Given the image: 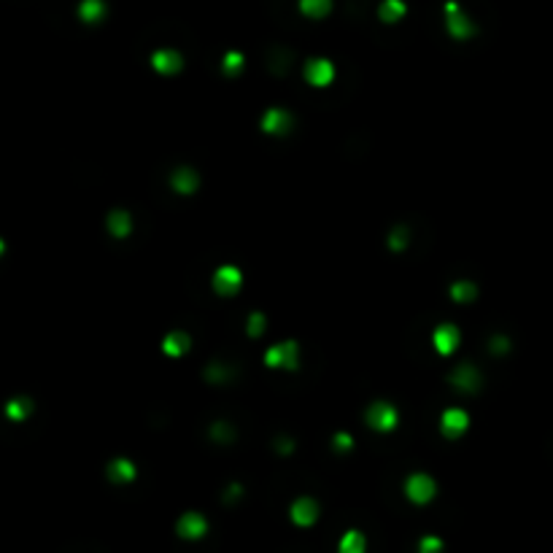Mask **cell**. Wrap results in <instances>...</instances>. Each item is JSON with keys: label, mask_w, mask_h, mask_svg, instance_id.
Returning a JSON list of instances; mask_svg holds the SVG:
<instances>
[{"label": "cell", "mask_w": 553, "mask_h": 553, "mask_svg": "<svg viewBox=\"0 0 553 553\" xmlns=\"http://www.w3.org/2000/svg\"><path fill=\"white\" fill-rule=\"evenodd\" d=\"M265 365L273 370H297L300 367V345L295 340H283L265 351Z\"/></svg>", "instance_id": "obj_1"}, {"label": "cell", "mask_w": 553, "mask_h": 553, "mask_svg": "<svg viewBox=\"0 0 553 553\" xmlns=\"http://www.w3.org/2000/svg\"><path fill=\"white\" fill-rule=\"evenodd\" d=\"M365 421H367L370 430H375V432H381L383 435V432L397 430V424H400V413H397V407H394L392 402H383V400H378V402H372V405L367 407Z\"/></svg>", "instance_id": "obj_2"}, {"label": "cell", "mask_w": 553, "mask_h": 553, "mask_svg": "<svg viewBox=\"0 0 553 553\" xmlns=\"http://www.w3.org/2000/svg\"><path fill=\"white\" fill-rule=\"evenodd\" d=\"M445 27H448V36L456 38V41H467V38L475 36L472 19L459 9L456 0H448V3H445Z\"/></svg>", "instance_id": "obj_3"}, {"label": "cell", "mask_w": 553, "mask_h": 553, "mask_svg": "<svg viewBox=\"0 0 553 553\" xmlns=\"http://www.w3.org/2000/svg\"><path fill=\"white\" fill-rule=\"evenodd\" d=\"M435 494H437V483H435V478L427 475V472H413V475H407L405 478V497L413 504L432 502Z\"/></svg>", "instance_id": "obj_4"}, {"label": "cell", "mask_w": 553, "mask_h": 553, "mask_svg": "<svg viewBox=\"0 0 553 553\" xmlns=\"http://www.w3.org/2000/svg\"><path fill=\"white\" fill-rule=\"evenodd\" d=\"M459 343H462V332H459V327L451 324V321H442V324H437L435 332H432V345H435V351H437L440 357L454 354L456 348H459Z\"/></svg>", "instance_id": "obj_5"}, {"label": "cell", "mask_w": 553, "mask_h": 553, "mask_svg": "<svg viewBox=\"0 0 553 553\" xmlns=\"http://www.w3.org/2000/svg\"><path fill=\"white\" fill-rule=\"evenodd\" d=\"M240 286H243V273L238 270L235 265H221L219 270L213 273V289H216L221 297L238 295Z\"/></svg>", "instance_id": "obj_6"}, {"label": "cell", "mask_w": 553, "mask_h": 553, "mask_svg": "<svg viewBox=\"0 0 553 553\" xmlns=\"http://www.w3.org/2000/svg\"><path fill=\"white\" fill-rule=\"evenodd\" d=\"M292 124H295V119H292V113L286 108H268L262 113L259 127H262V133H268V136H286V133L292 130Z\"/></svg>", "instance_id": "obj_7"}, {"label": "cell", "mask_w": 553, "mask_h": 553, "mask_svg": "<svg viewBox=\"0 0 553 553\" xmlns=\"http://www.w3.org/2000/svg\"><path fill=\"white\" fill-rule=\"evenodd\" d=\"M305 81L310 86H330L332 78H335V65H332L327 57H313V60L305 62Z\"/></svg>", "instance_id": "obj_8"}, {"label": "cell", "mask_w": 553, "mask_h": 553, "mask_svg": "<svg viewBox=\"0 0 553 553\" xmlns=\"http://www.w3.org/2000/svg\"><path fill=\"white\" fill-rule=\"evenodd\" d=\"M440 430L445 437H462L470 430V413L462 407H445L440 416Z\"/></svg>", "instance_id": "obj_9"}, {"label": "cell", "mask_w": 553, "mask_h": 553, "mask_svg": "<svg viewBox=\"0 0 553 553\" xmlns=\"http://www.w3.org/2000/svg\"><path fill=\"white\" fill-rule=\"evenodd\" d=\"M289 516L297 527H313L319 521V502L313 497H297L289 507Z\"/></svg>", "instance_id": "obj_10"}, {"label": "cell", "mask_w": 553, "mask_h": 553, "mask_svg": "<svg viewBox=\"0 0 553 553\" xmlns=\"http://www.w3.org/2000/svg\"><path fill=\"white\" fill-rule=\"evenodd\" d=\"M176 532H178L181 540H200L208 532V521H206L203 513H184L176 524Z\"/></svg>", "instance_id": "obj_11"}, {"label": "cell", "mask_w": 553, "mask_h": 553, "mask_svg": "<svg viewBox=\"0 0 553 553\" xmlns=\"http://www.w3.org/2000/svg\"><path fill=\"white\" fill-rule=\"evenodd\" d=\"M451 383H454L456 392L462 394H475L483 383V375L472 365H459V367L451 372Z\"/></svg>", "instance_id": "obj_12"}, {"label": "cell", "mask_w": 553, "mask_h": 553, "mask_svg": "<svg viewBox=\"0 0 553 553\" xmlns=\"http://www.w3.org/2000/svg\"><path fill=\"white\" fill-rule=\"evenodd\" d=\"M151 68L162 76H173L184 68V57L176 49H157L151 54Z\"/></svg>", "instance_id": "obj_13"}, {"label": "cell", "mask_w": 553, "mask_h": 553, "mask_svg": "<svg viewBox=\"0 0 553 553\" xmlns=\"http://www.w3.org/2000/svg\"><path fill=\"white\" fill-rule=\"evenodd\" d=\"M171 186L178 195H195L197 186H200V176L192 168H178L171 176Z\"/></svg>", "instance_id": "obj_14"}, {"label": "cell", "mask_w": 553, "mask_h": 553, "mask_svg": "<svg viewBox=\"0 0 553 553\" xmlns=\"http://www.w3.org/2000/svg\"><path fill=\"white\" fill-rule=\"evenodd\" d=\"M189 348H192V338H189L186 332H181V330H176V332H171V335H165V340H162V351H165L168 357H173V359H178V357H184V354H189Z\"/></svg>", "instance_id": "obj_15"}, {"label": "cell", "mask_w": 553, "mask_h": 553, "mask_svg": "<svg viewBox=\"0 0 553 553\" xmlns=\"http://www.w3.org/2000/svg\"><path fill=\"white\" fill-rule=\"evenodd\" d=\"M106 227H108V233L116 238V240H124L127 235L133 233V216L127 213V210L116 208L108 213V219H106Z\"/></svg>", "instance_id": "obj_16"}, {"label": "cell", "mask_w": 553, "mask_h": 553, "mask_svg": "<svg viewBox=\"0 0 553 553\" xmlns=\"http://www.w3.org/2000/svg\"><path fill=\"white\" fill-rule=\"evenodd\" d=\"M338 553H367V537L359 529H348L343 537H340Z\"/></svg>", "instance_id": "obj_17"}, {"label": "cell", "mask_w": 553, "mask_h": 553, "mask_svg": "<svg viewBox=\"0 0 553 553\" xmlns=\"http://www.w3.org/2000/svg\"><path fill=\"white\" fill-rule=\"evenodd\" d=\"M108 480H113V483H130V480H136V465L130 459H113L108 465Z\"/></svg>", "instance_id": "obj_18"}, {"label": "cell", "mask_w": 553, "mask_h": 553, "mask_svg": "<svg viewBox=\"0 0 553 553\" xmlns=\"http://www.w3.org/2000/svg\"><path fill=\"white\" fill-rule=\"evenodd\" d=\"M78 16L86 25H95L106 16V3L103 0H81L78 3Z\"/></svg>", "instance_id": "obj_19"}, {"label": "cell", "mask_w": 553, "mask_h": 553, "mask_svg": "<svg viewBox=\"0 0 553 553\" xmlns=\"http://www.w3.org/2000/svg\"><path fill=\"white\" fill-rule=\"evenodd\" d=\"M6 418H11V421H25L30 413H33V402L27 400V397H14L6 402Z\"/></svg>", "instance_id": "obj_20"}, {"label": "cell", "mask_w": 553, "mask_h": 553, "mask_svg": "<svg viewBox=\"0 0 553 553\" xmlns=\"http://www.w3.org/2000/svg\"><path fill=\"white\" fill-rule=\"evenodd\" d=\"M407 14V6H405V0H383L381 3V9H378V16H381L383 22H400L402 16Z\"/></svg>", "instance_id": "obj_21"}, {"label": "cell", "mask_w": 553, "mask_h": 553, "mask_svg": "<svg viewBox=\"0 0 553 553\" xmlns=\"http://www.w3.org/2000/svg\"><path fill=\"white\" fill-rule=\"evenodd\" d=\"M475 297H478V286L472 281H456L454 286H451V300L459 303V305H467V303H472Z\"/></svg>", "instance_id": "obj_22"}, {"label": "cell", "mask_w": 553, "mask_h": 553, "mask_svg": "<svg viewBox=\"0 0 553 553\" xmlns=\"http://www.w3.org/2000/svg\"><path fill=\"white\" fill-rule=\"evenodd\" d=\"M300 11L308 19H324L332 11V0H300Z\"/></svg>", "instance_id": "obj_23"}, {"label": "cell", "mask_w": 553, "mask_h": 553, "mask_svg": "<svg viewBox=\"0 0 553 553\" xmlns=\"http://www.w3.org/2000/svg\"><path fill=\"white\" fill-rule=\"evenodd\" d=\"M386 243H389L392 251H405L407 243H410V230H407L405 224H397L392 233H389V238H386Z\"/></svg>", "instance_id": "obj_24"}, {"label": "cell", "mask_w": 553, "mask_h": 553, "mask_svg": "<svg viewBox=\"0 0 553 553\" xmlns=\"http://www.w3.org/2000/svg\"><path fill=\"white\" fill-rule=\"evenodd\" d=\"M243 62H246V57L240 51H227L224 60H221V71L227 76H238L243 71Z\"/></svg>", "instance_id": "obj_25"}, {"label": "cell", "mask_w": 553, "mask_h": 553, "mask_svg": "<svg viewBox=\"0 0 553 553\" xmlns=\"http://www.w3.org/2000/svg\"><path fill=\"white\" fill-rule=\"evenodd\" d=\"M210 437L219 442H230L235 437V430L227 424V421H216V424L210 427Z\"/></svg>", "instance_id": "obj_26"}, {"label": "cell", "mask_w": 553, "mask_h": 553, "mask_svg": "<svg viewBox=\"0 0 553 553\" xmlns=\"http://www.w3.org/2000/svg\"><path fill=\"white\" fill-rule=\"evenodd\" d=\"M442 540L437 537V534H427V537H421V542H418V553H442Z\"/></svg>", "instance_id": "obj_27"}, {"label": "cell", "mask_w": 553, "mask_h": 553, "mask_svg": "<svg viewBox=\"0 0 553 553\" xmlns=\"http://www.w3.org/2000/svg\"><path fill=\"white\" fill-rule=\"evenodd\" d=\"M206 378H208L210 383H224L227 378H230V367H224V365H208V370H206Z\"/></svg>", "instance_id": "obj_28"}, {"label": "cell", "mask_w": 553, "mask_h": 553, "mask_svg": "<svg viewBox=\"0 0 553 553\" xmlns=\"http://www.w3.org/2000/svg\"><path fill=\"white\" fill-rule=\"evenodd\" d=\"M246 332H248V338H259V335L265 332V313H251V316H248Z\"/></svg>", "instance_id": "obj_29"}, {"label": "cell", "mask_w": 553, "mask_h": 553, "mask_svg": "<svg viewBox=\"0 0 553 553\" xmlns=\"http://www.w3.org/2000/svg\"><path fill=\"white\" fill-rule=\"evenodd\" d=\"M332 445H335V451H351V448H354V437H351L348 432H338V435L332 437Z\"/></svg>", "instance_id": "obj_30"}, {"label": "cell", "mask_w": 553, "mask_h": 553, "mask_svg": "<svg viewBox=\"0 0 553 553\" xmlns=\"http://www.w3.org/2000/svg\"><path fill=\"white\" fill-rule=\"evenodd\" d=\"M507 348H510L507 338H502V335H499V338H492V351H494V354H504Z\"/></svg>", "instance_id": "obj_31"}, {"label": "cell", "mask_w": 553, "mask_h": 553, "mask_svg": "<svg viewBox=\"0 0 553 553\" xmlns=\"http://www.w3.org/2000/svg\"><path fill=\"white\" fill-rule=\"evenodd\" d=\"M240 492H243L240 486H230V494H227V499H235V497H240Z\"/></svg>", "instance_id": "obj_32"}]
</instances>
